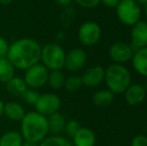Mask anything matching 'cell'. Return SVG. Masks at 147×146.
<instances>
[{
	"mask_svg": "<svg viewBox=\"0 0 147 146\" xmlns=\"http://www.w3.org/2000/svg\"><path fill=\"white\" fill-rule=\"evenodd\" d=\"M115 9L118 20L126 26L131 27L141 20V6L135 0H120Z\"/></svg>",
	"mask_w": 147,
	"mask_h": 146,
	"instance_id": "5",
	"label": "cell"
},
{
	"mask_svg": "<svg viewBox=\"0 0 147 146\" xmlns=\"http://www.w3.org/2000/svg\"><path fill=\"white\" fill-rule=\"evenodd\" d=\"M135 2H137L140 6H144L147 3V0H135Z\"/></svg>",
	"mask_w": 147,
	"mask_h": 146,
	"instance_id": "36",
	"label": "cell"
},
{
	"mask_svg": "<svg viewBox=\"0 0 147 146\" xmlns=\"http://www.w3.org/2000/svg\"><path fill=\"white\" fill-rule=\"evenodd\" d=\"M24 139L17 130H9L0 136V146H22Z\"/></svg>",
	"mask_w": 147,
	"mask_h": 146,
	"instance_id": "20",
	"label": "cell"
},
{
	"mask_svg": "<svg viewBox=\"0 0 147 146\" xmlns=\"http://www.w3.org/2000/svg\"><path fill=\"white\" fill-rule=\"evenodd\" d=\"M101 35V27L95 21H86L82 23L77 32L78 40L84 46H93L98 43Z\"/></svg>",
	"mask_w": 147,
	"mask_h": 146,
	"instance_id": "7",
	"label": "cell"
},
{
	"mask_svg": "<svg viewBox=\"0 0 147 146\" xmlns=\"http://www.w3.org/2000/svg\"><path fill=\"white\" fill-rule=\"evenodd\" d=\"M24 71L25 72L23 75V79L27 87L30 89L38 90L47 84L49 70L42 63H37Z\"/></svg>",
	"mask_w": 147,
	"mask_h": 146,
	"instance_id": "6",
	"label": "cell"
},
{
	"mask_svg": "<svg viewBox=\"0 0 147 146\" xmlns=\"http://www.w3.org/2000/svg\"><path fill=\"white\" fill-rule=\"evenodd\" d=\"M20 133L25 141L40 143L49 135L47 117L36 111L26 112L20 121Z\"/></svg>",
	"mask_w": 147,
	"mask_h": 146,
	"instance_id": "2",
	"label": "cell"
},
{
	"mask_svg": "<svg viewBox=\"0 0 147 146\" xmlns=\"http://www.w3.org/2000/svg\"><path fill=\"white\" fill-rule=\"evenodd\" d=\"M130 146H147V136L142 134L134 136L131 140Z\"/></svg>",
	"mask_w": 147,
	"mask_h": 146,
	"instance_id": "28",
	"label": "cell"
},
{
	"mask_svg": "<svg viewBox=\"0 0 147 146\" xmlns=\"http://www.w3.org/2000/svg\"><path fill=\"white\" fill-rule=\"evenodd\" d=\"M39 146H73L72 142L61 135H50L43 139Z\"/></svg>",
	"mask_w": 147,
	"mask_h": 146,
	"instance_id": "23",
	"label": "cell"
},
{
	"mask_svg": "<svg viewBox=\"0 0 147 146\" xmlns=\"http://www.w3.org/2000/svg\"><path fill=\"white\" fill-rule=\"evenodd\" d=\"M26 114L25 108L17 101H8L4 103L3 115L11 121H21Z\"/></svg>",
	"mask_w": 147,
	"mask_h": 146,
	"instance_id": "15",
	"label": "cell"
},
{
	"mask_svg": "<svg viewBox=\"0 0 147 146\" xmlns=\"http://www.w3.org/2000/svg\"><path fill=\"white\" fill-rule=\"evenodd\" d=\"M16 68L13 66L11 62L8 60L7 57L0 58V82L7 83L10 79L15 76Z\"/></svg>",
	"mask_w": 147,
	"mask_h": 146,
	"instance_id": "21",
	"label": "cell"
},
{
	"mask_svg": "<svg viewBox=\"0 0 147 146\" xmlns=\"http://www.w3.org/2000/svg\"><path fill=\"white\" fill-rule=\"evenodd\" d=\"M93 104L97 107H107L114 101V94L108 89H101L94 93L92 97Z\"/></svg>",
	"mask_w": 147,
	"mask_h": 146,
	"instance_id": "19",
	"label": "cell"
},
{
	"mask_svg": "<svg viewBox=\"0 0 147 146\" xmlns=\"http://www.w3.org/2000/svg\"><path fill=\"white\" fill-rule=\"evenodd\" d=\"M64 36L65 35H64L63 32H58V33L56 34V38L58 39V40H62V39L64 38Z\"/></svg>",
	"mask_w": 147,
	"mask_h": 146,
	"instance_id": "35",
	"label": "cell"
},
{
	"mask_svg": "<svg viewBox=\"0 0 147 146\" xmlns=\"http://www.w3.org/2000/svg\"><path fill=\"white\" fill-rule=\"evenodd\" d=\"M86 62H87V54L85 50L82 48H74L66 53L64 68L67 69L69 72L75 73L81 70L85 66Z\"/></svg>",
	"mask_w": 147,
	"mask_h": 146,
	"instance_id": "10",
	"label": "cell"
},
{
	"mask_svg": "<svg viewBox=\"0 0 147 146\" xmlns=\"http://www.w3.org/2000/svg\"><path fill=\"white\" fill-rule=\"evenodd\" d=\"M39 96H40V93L38 92V90L27 88V90H26L23 93V95L21 96V99H22V101L27 104V105L34 106L35 103L37 102V100H38Z\"/></svg>",
	"mask_w": 147,
	"mask_h": 146,
	"instance_id": "25",
	"label": "cell"
},
{
	"mask_svg": "<svg viewBox=\"0 0 147 146\" xmlns=\"http://www.w3.org/2000/svg\"><path fill=\"white\" fill-rule=\"evenodd\" d=\"M120 0H100V3H102L103 5L108 8H116Z\"/></svg>",
	"mask_w": 147,
	"mask_h": 146,
	"instance_id": "30",
	"label": "cell"
},
{
	"mask_svg": "<svg viewBox=\"0 0 147 146\" xmlns=\"http://www.w3.org/2000/svg\"><path fill=\"white\" fill-rule=\"evenodd\" d=\"M131 73L122 64L109 65L105 69L104 82L113 94H123L125 90L129 87L131 82Z\"/></svg>",
	"mask_w": 147,
	"mask_h": 146,
	"instance_id": "3",
	"label": "cell"
},
{
	"mask_svg": "<svg viewBox=\"0 0 147 146\" xmlns=\"http://www.w3.org/2000/svg\"><path fill=\"white\" fill-rule=\"evenodd\" d=\"M66 53L58 43H47L41 47L40 63L49 71L62 70L64 68Z\"/></svg>",
	"mask_w": 147,
	"mask_h": 146,
	"instance_id": "4",
	"label": "cell"
},
{
	"mask_svg": "<svg viewBox=\"0 0 147 146\" xmlns=\"http://www.w3.org/2000/svg\"><path fill=\"white\" fill-rule=\"evenodd\" d=\"M14 0H0V4H2V5H9Z\"/></svg>",
	"mask_w": 147,
	"mask_h": 146,
	"instance_id": "34",
	"label": "cell"
},
{
	"mask_svg": "<svg viewBox=\"0 0 147 146\" xmlns=\"http://www.w3.org/2000/svg\"><path fill=\"white\" fill-rule=\"evenodd\" d=\"M143 86H144V88H145V90L147 91V78H146V80H145V82H144V84H143Z\"/></svg>",
	"mask_w": 147,
	"mask_h": 146,
	"instance_id": "38",
	"label": "cell"
},
{
	"mask_svg": "<svg viewBox=\"0 0 147 146\" xmlns=\"http://www.w3.org/2000/svg\"><path fill=\"white\" fill-rule=\"evenodd\" d=\"M22 146H39L38 143H34V142H30V141H25L24 140Z\"/></svg>",
	"mask_w": 147,
	"mask_h": 146,
	"instance_id": "32",
	"label": "cell"
},
{
	"mask_svg": "<svg viewBox=\"0 0 147 146\" xmlns=\"http://www.w3.org/2000/svg\"><path fill=\"white\" fill-rule=\"evenodd\" d=\"M77 5L86 9H92L100 4V0H73Z\"/></svg>",
	"mask_w": 147,
	"mask_h": 146,
	"instance_id": "27",
	"label": "cell"
},
{
	"mask_svg": "<svg viewBox=\"0 0 147 146\" xmlns=\"http://www.w3.org/2000/svg\"><path fill=\"white\" fill-rule=\"evenodd\" d=\"M9 45L10 44L8 43V41L4 37L0 36V58L7 56Z\"/></svg>",
	"mask_w": 147,
	"mask_h": 146,
	"instance_id": "29",
	"label": "cell"
},
{
	"mask_svg": "<svg viewBox=\"0 0 147 146\" xmlns=\"http://www.w3.org/2000/svg\"><path fill=\"white\" fill-rule=\"evenodd\" d=\"M27 85L24 81L23 77L14 76L7 83H5V89L11 96L16 98H21L24 92L27 90Z\"/></svg>",
	"mask_w": 147,
	"mask_h": 146,
	"instance_id": "17",
	"label": "cell"
},
{
	"mask_svg": "<svg viewBox=\"0 0 147 146\" xmlns=\"http://www.w3.org/2000/svg\"><path fill=\"white\" fill-rule=\"evenodd\" d=\"M47 120H48L49 133L51 135H60L62 132H64L66 119L62 113H60L59 111L53 113L47 117Z\"/></svg>",
	"mask_w": 147,
	"mask_h": 146,
	"instance_id": "18",
	"label": "cell"
},
{
	"mask_svg": "<svg viewBox=\"0 0 147 146\" xmlns=\"http://www.w3.org/2000/svg\"><path fill=\"white\" fill-rule=\"evenodd\" d=\"M134 52L135 50L129 43L121 41L113 43L108 49V55L111 60L116 64L122 65L132 60Z\"/></svg>",
	"mask_w": 147,
	"mask_h": 146,
	"instance_id": "9",
	"label": "cell"
},
{
	"mask_svg": "<svg viewBox=\"0 0 147 146\" xmlns=\"http://www.w3.org/2000/svg\"><path fill=\"white\" fill-rule=\"evenodd\" d=\"M144 7V16H145V21L147 22V3L143 6Z\"/></svg>",
	"mask_w": 147,
	"mask_h": 146,
	"instance_id": "37",
	"label": "cell"
},
{
	"mask_svg": "<svg viewBox=\"0 0 147 146\" xmlns=\"http://www.w3.org/2000/svg\"><path fill=\"white\" fill-rule=\"evenodd\" d=\"M105 69L102 66L94 65L86 69L81 76L82 83L87 87H96L104 82Z\"/></svg>",
	"mask_w": 147,
	"mask_h": 146,
	"instance_id": "12",
	"label": "cell"
},
{
	"mask_svg": "<svg viewBox=\"0 0 147 146\" xmlns=\"http://www.w3.org/2000/svg\"><path fill=\"white\" fill-rule=\"evenodd\" d=\"M61 106V99L59 96L55 93L46 92V93L40 94L38 100L35 103V111L40 113L41 115L48 117L53 113L58 112Z\"/></svg>",
	"mask_w": 147,
	"mask_h": 146,
	"instance_id": "8",
	"label": "cell"
},
{
	"mask_svg": "<svg viewBox=\"0 0 147 146\" xmlns=\"http://www.w3.org/2000/svg\"><path fill=\"white\" fill-rule=\"evenodd\" d=\"M95 143H96L95 133L88 127H80L76 134L72 137L73 146H94Z\"/></svg>",
	"mask_w": 147,
	"mask_h": 146,
	"instance_id": "14",
	"label": "cell"
},
{
	"mask_svg": "<svg viewBox=\"0 0 147 146\" xmlns=\"http://www.w3.org/2000/svg\"><path fill=\"white\" fill-rule=\"evenodd\" d=\"M55 2H56L59 6H62V7H68L69 5H71L73 0H55Z\"/></svg>",
	"mask_w": 147,
	"mask_h": 146,
	"instance_id": "31",
	"label": "cell"
},
{
	"mask_svg": "<svg viewBox=\"0 0 147 146\" xmlns=\"http://www.w3.org/2000/svg\"><path fill=\"white\" fill-rule=\"evenodd\" d=\"M131 62L134 70L139 75L147 78V47L135 50Z\"/></svg>",
	"mask_w": 147,
	"mask_h": 146,
	"instance_id": "16",
	"label": "cell"
},
{
	"mask_svg": "<svg viewBox=\"0 0 147 146\" xmlns=\"http://www.w3.org/2000/svg\"><path fill=\"white\" fill-rule=\"evenodd\" d=\"M123 94L126 102L129 105L136 106L144 102V100L146 98L147 91L144 88L143 84L131 83Z\"/></svg>",
	"mask_w": 147,
	"mask_h": 146,
	"instance_id": "13",
	"label": "cell"
},
{
	"mask_svg": "<svg viewBox=\"0 0 147 146\" xmlns=\"http://www.w3.org/2000/svg\"><path fill=\"white\" fill-rule=\"evenodd\" d=\"M65 79H66V76L62 70H52V71H49L47 84L52 89L58 90L61 89L62 87H64Z\"/></svg>",
	"mask_w": 147,
	"mask_h": 146,
	"instance_id": "22",
	"label": "cell"
},
{
	"mask_svg": "<svg viewBox=\"0 0 147 146\" xmlns=\"http://www.w3.org/2000/svg\"><path fill=\"white\" fill-rule=\"evenodd\" d=\"M3 111H4V102L0 99V118L3 116Z\"/></svg>",
	"mask_w": 147,
	"mask_h": 146,
	"instance_id": "33",
	"label": "cell"
},
{
	"mask_svg": "<svg viewBox=\"0 0 147 146\" xmlns=\"http://www.w3.org/2000/svg\"><path fill=\"white\" fill-rule=\"evenodd\" d=\"M82 86H83V83H82L81 76L70 75V76H68V77H66L65 83H64V88H65L67 91H70V92L78 91Z\"/></svg>",
	"mask_w": 147,
	"mask_h": 146,
	"instance_id": "24",
	"label": "cell"
},
{
	"mask_svg": "<svg viewBox=\"0 0 147 146\" xmlns=\"http://www.w3.org/2000/svg\"><path fill=\"white\" fill-rule=\"evenodd\" d=\"M41 47L33 38H19L9 45L6 57L16 69L26 70L40 62Z\"/></svg>",
	"mask_w": 147,
	"mask_h": 146,
	"instance_id": "1",
	"label": "cell"
},
{
	"mask_svg": "<svg viewBox=\"0 0 147 146\" xmlns=\"http://www.w3.org/2000/svg\"><path fill=\"white\" fill-rule=\"evenodd\" d=\"M81 125L80 123L78 122L77 120H74V119H71V120H68L66 121V124H65V128H64V132L67 134V136L69 137H73L74 135L76 134L78 130L80 129Z\"/></svg>",
	"mask_w": 147,
	"mask_h": 146,
	"instance_id": "26",
	"label": "cell"
},
{
	"mask_svg": "<svg viewBox=\"0 0 147 146\" xmlns=\"http://www.w3.org/2000/svg\"><path fill=\"white\" fill-rule=\"evenodd\" d=\"M130 45L134 50L147 47V22L140 20L133 26L130 31Z\"/></svg>",
	"mask_w": 147,
	"mask_h": 146,
	"instance_id": "11",
	"label": "cell"
}]
</instances>
